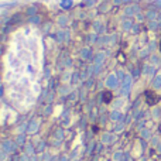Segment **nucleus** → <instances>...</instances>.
<instances>
[{
	"instance_id": "2",
	"label": "nucleus",
	"mask_w": 161,
	"mask_h": 161,
	"mask_svg": "<svg viewBox=\"0 0 161 161\" xmlns=\"http://www.w3.org/2000/svg\"><path fill=\"white\" fill-rule=\"evenodd\" d=\"M160 48H161V43H160Z\"/></svg>"
},
{
	"instance_id": "1",
	"label": "nucleus",
	"mask_w": 161,
	"mask_h": 161,
	"mask_svg": "<svg viewBox=\"0 0 161 161\" xmlns=\"http://www.w3.org/2000/svg\"><path fill=\"white\" fill-rule=\"evenodd\" d=\"M72 6V0H62V7L64 9H69Z\"/></svg>"
}]
</instances>
